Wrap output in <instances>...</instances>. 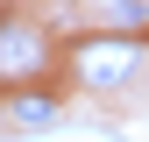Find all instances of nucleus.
I'll list each match as a JSON object with an SVG mask.
<instances>
[{
    "label": "nucleus",
    "mask_w": 149,
    "mask_h": 142,
    "mask_svg": "<svg viewBox=\"0 0 149 142\" xmlns=\"http://www.w3.org/2000/svg\"><path fill=\"white\" fill-rule=\"evenodd\" d=\"M14 121H22V128H50L57 106H50V100H14Z\"/></svg>",
    "instance_id": "obj_3"
},
{
    "label": "nucleus",
    "mask_w": 149,
    "mask_h": 142,
    "mask_svg": "<svg viewBox=\"0 0 149 142\" xmlns=\"http://www.w3.org/2000/svg\"><path fill=\"white\" fill-rule=\"evenodd\" d=\"M43 64V36L36 29H0V78H29Z\"/></svg>",
    "instance_id": "obj_2"
},
{
    "label": "nucleus",
    "mask_w": 149,
    "mask_h": 142,
    "mask_svg": "<svg viewBox=\"0 0 149 142\" xmlns=\"http://www.w3.org/2000/svg\"><path fill=\"white\" fill-rule=\"evenodd\" d=\"M135 64H142V43H135V36H92V43H78V78H92V85L135 78Z\"/></svg>",
    "instance_id": "obj_1"
}]
</instances>
